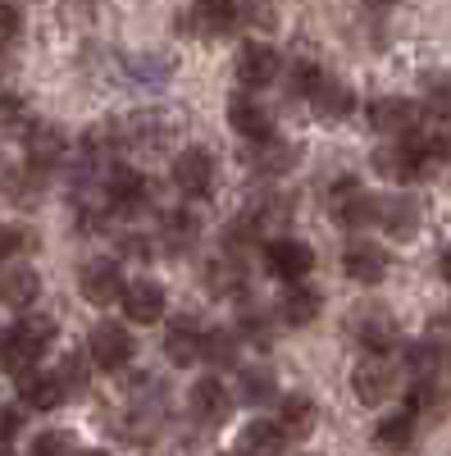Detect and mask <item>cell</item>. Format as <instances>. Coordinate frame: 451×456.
Instances as JSON below:
<instances>
[{"mask_svg":"<svg viewBox=\"0 0 451 456\" xmlns=\"http://www.w3.org/2000/svg\"><path fill=\"white\" fill-rule=\"evenodd\" d=\"M374 5H392V0H374Z\"/></svg>","mask_w":451,"mask_h":456,"instance_id":"7dc6e473","label":"cell"},{"mask_svg":"<svg viewBox=\"0 0 451 456\" xmlns=\"http://www.w3.org/2000/svg\"><path fill=\"white\" fill-rule=\"evenodd\" d=\"M242 402H251V406H265V402H274V393H278V384H274V374L265 370V365H251V370H242Z\"/></svg>","mask_w":451,"mask_h":456,"instance_id":"1f68e13d","label":"cell"},{"mask_svg":"<svg viewBox=\"0 0 451 456\" xmlns=\"http://www.w3.org/2000/svg\"><path fill=\"white\" fill-rule=\"evenodd\" d=\"M197 233H201V224L187 215V210H173V215H165V228H160V242L169 247V251H187L197 242Z\"/></svg>","mask_w":451,"mask_h":456,"instance_id":"4dcf8cb0","label":"cell"},{"mask_svg":"<svg viewBox=\"0 0 451 456\" xmlns=\"http://www.w3.org/2000/svg\"><path fill=\"white\" fill-rule=\"evenodd\" d=\"M83 456H105V452H83Z\"/></svg>","mask_w":451,"mask_h":456,"instance_id":"c3c4849f","label":"cell"},{"mask_svg":"<svg viewBox=\"0 0 451 456\" xmlns=\"http://www.w3.org/2000/svg\"><path fill=\"white\" fill-rule=\"evenodd\" d=\"M415 411H397L388 415V420H379V429H374V443L379 447H410V438H415Z\"/></svg>","mask_w":451,"mask_h":456,"instance_id":"f546056e","label":"cell"},{"mask_svg":"<svg viewBox=\"0 0 451 456\" xmlns=\"http://www.w3.org/2000/svg\"><path fill=\"white\" fill-rule=\"evenodd\" d=\"M78 288H83V297L92 301V306H109V301H119V297H124V274H119V265H115V260L96 256V260L83 265Z\"/></svg>","mask_w":451,"mask_h":456,"instance_id":"9c48e42d","label":"cell"},{"mask_svg":"<svg viewBox=\"0 0 451 456\" xmlns=\"http://www.w3.org/2000/svg\"><path fill=\"white\" fill-rule=\"evenodd\" d=\"M173 183H178V192H187V197H205L214 187V156L205 146L178 151L173 156Z\"/></svg>","mask_w":451,"mask_h":456,"instance_id":"8992f818","label":"cell"},{"mask_svg":"<svg viewBox=\"0 0 451 456\" xmlns=\"http://www.w3.org/2000/svg\"><path fill=\"white\" fill-rule=\"evenodd\" d=\"M124 315L133 324H156L165 315V288L150 283V279H137V283H124Z\"/></svg>","mask_w":451,"mask_h":456,"instance_id":"5bb4252c","label":"cell"},{"mask_svg":"<svg viewBox=\"0 0 451 456\" xmlns=\"http://www.w3.org/2000/svg\"><path fill=\"white\" fill-rule=\"evenodd\" d=\"M238 19H242L238 0H197V5H192V28H197L201 37H219V32H229Z\"/></svg>","mask_w":451,"mask_h":456,"instance_id":"603a6c76","label":"cell"},{"mask_svg":"<svg viewBox=\"0 0 451 456\" xmlns=\"http://www.w3.org/2000/svg\"><path fill=\"white\" fill-rule=\"evenodd\" d=\"M23 429V411L10 406V402H0V443H14Z\"/></svg>","mask_w":451,"mask_h":456,"instance_id":"ab89813d","label":"cell"},{"mask_svg":"<svg viewBox=\"0 0 451 456\" xmlns=\"http://www.w3.org/2000/svg\"><path fill=\"white\" fill-rule=\"evenodd\" d=\"M187 406H192V420L197 425L219 429L223 420H229V411H233V397H229V388H223L214 374H205V379H197V384H192V393H187Z\"/></svg>","mask_w":451,"mask_h":456,"instance_id":"277c9868","label":"cell"},{"mask_svg":"<svg viewBox=\"0 0 451 456\" xmlns=\"http://www.w3.org/2000/svg\"><path fill=\"white\" fill-rule=\"evenodd\" d=\"M64 146H68V137H64V128H51V124H42V128H28V165L32 169H55L60 160H64Z\"/></svg>","mask_w":451,"mask_h":456,"instance_id":"ffe728a7","label":"cell"},{"mask_svg":"<svg viewBox=\"0 0 451 456\" xmlns=\"http://www.w3.org/2000/svg\"><path fill=\"white\" fill-rule=\"evenodd\" d=\"M60 379H64V384H68V397L87 388V374H83V361H78V356H68V361L60 365Z\"/></svg>","mask_w":451,"mask_h":456,"instance_id":"b9f144b4","label":"cell"},{"mask_svg":"<svg viewBox=\"0 0 451 456\" xmlns=\"http://www.w3.org/2000/svg\"><path fill=\"white\" fill-rule=\"evenodd\" d=\"M442 279L451 283V251H442Z\"/></svg>","mask_w":451,"mask_h":456,"instance_id":"bcb514c9","label":"cell"},{"mask_svg":"<svg viewBox=\"0 0 451 456\" xmlns=\"http://www.w3.org/2000/svg\"><path fill=\"white\" fill-rule=\"evenodd\" d=\"M0 342H5V333H0Z\"/></svg>","mask_w":451,"mask_h":456,"instance_id":"f907efd6","label":"cell"},{"mask_svg":"<svg viewBox=\"0 0 451 456\" xmlns=\"http://www.w3.org/2000/svg\"><path fill=\"white\" fill-rule=\"evenodd\" d=\"M342 270L356 279V283H379L388 274V251L379 242H351L342 251Z\"/></svg>","mask_w":451,"mask_h":456,"instance_id":"e0dca14e","label":"cell"},{"mask_svg":"<svg viewBox=\"0 0 451 456\" xmlns=\"http://www.w3.org/2000/svg\"><path fill=\"white\" fill-rule=\"evenodd\" d=\"M351 388H356V397H360L365 406L388 402L392 388H397V370H392V361H388L383 352H369V356L356 365V374H351Z\"/></svg>","mask_w":451,"mask_h":456,"instance_id":"3957f363","label":"cell"},{"mask_svg":"<svg viewBox=\"0 0 451 456\" xmlns=\"http://www.w3.org/2000/svg\"><path fill=\"white\" fill-rule=\"evenodd\" d=\"M28 128V101L5 92L0 96V133H23Z\"/></svg>","mask_w":451,"mask_h":456,"instance_id":"d590c367","label":"cell"},{"mask_svg":"<svg viewBox=\"0 0 451 456\" xmlns=\"http://www.w3.org/2000/svg\"><path fill=\"white\" fill-rule=\"evenodd\" d=\"M23 406H32V411H55L64 397H68V384L60 379V370H51V374H23Z\"/></svg>","mask_w":451,"mask_h":456,"instance_id":"44dd1931","label":"cell"},{"mask_svg":"<svg viewBox=\"0 0 451 456\" xmlns=\"http://www.w3.org/2000/svg\"><path fill=\"white\" fill-rule=\"evenodd\" d=\"M55 342V320L51 315H28L14 333H5V342H0V365H5V374L23 379L36 370V361H42V352Z\"/></svg>","mask_w":451,"mask_h":456,"instance_id":"6da1fadb","label":"cell"},{"mask_svg":"<svg viewBox=\"0 0 451 456\" xmlns=\"http://www.w3.org/2000/svg\"><path fill=\"white\" fill-rule=\"evenodd\" d=\"M36 292H42V283H36V274L28 265H0V306L28 311L36 301Z\"/></svg>","mask_w":451,"mask_h":456,"instance_id":"2e32d148","label":"cell"},{"mask_svg":"<svg viewBox=\"0 0 451 456\" xmlns=\"http://www.w3.org/2000/svg\"><path fill=\"white\" fill-rule=\"evenodd\" d=\"M278 69H283V60H278L274 46H246L242 60H238V83L246 92H260V87H270L278 78Z\"/></svg>","mask_w":451,"mask_h":456,"instance_id":"4fadbf2b","label":"cell"},{"mask_svg":"<svg viewBox=\"0 0 451 456\" xmlns=\"http://www.w3.org/2000/svg\"><path fill=\"white\" fill-rule=\"evenodd\" d=\"M406 365H410V374H415V379H433V370H438V347H433V342H415V347L406 352Z\"/></svg>","mask_w":451,"mask_h":456,"instance_id":"8d00e7d4","label":"cell"},{"mask_svg":"<svg viewBox=\"0 0 451 456\" xmlns=\"http://www.w3.org/2000/svg\"><path fill=\"white\" fill-rule=\"evenodd\" d=\"M283 447H287V429L274 420H251L246 429H242V438H238V452L242 456H283Z\"/></svg>","mask_w":451,"mask_h":456,"instance_id":"7402d4cb","label":"cell"},{"mask_svg":"<svg viewBox=\"0 0 451 456\" xmlns=\"http://www.w3.org/2000/svg\"><path fill=\"white\" fill-rule=\"evenodd\" d=\"M205 288L219 292V297L242 292V265H238V260H210V265H205Z\"/></svg>","mask_w":451,"mask_h":456,"instance_id":"d6a6232c","label":"cell"},{"mask_svg":"<svg viewBox=\"0 0 451 456\" xmlns=\"http://www.w3.org/2000/svg\"><path fill=\"white\" fill-rule=\"evenodd\" d=\"M246 165L260 174V178H278V174H287L292 165H296V156H292V146L287 142H274V137H260L255 146H251V156H246Z\"/></svg>","mask_w":451,"mask_h":456,"instance_id":"d4e9b609","label":"cell"},{"mask_svg":"<svg viewBox=\"0 0 451 456\" xmlns=\"http://www.w3.org/2000/svg\"><path fill=\"white\" fill-rule=\"evenodd\" d=\"M246 219L255 224V233H265V228H287L292 219V201L283 192H255L246 201Z\"/></svg>","mask_w":451,"mask_h":456,"instance_id":"484cf974","label":"cell"},{"mask_svg":"<svg viewBox=\"0 0 451 456\" xmlns=\"http://www.w3.org/2000/svg\"><path fill=\"white\" fill-rule=\"evenodd\" d=\"M319 83H324L319 64H310V60H296V64H292V92H296V96H315Z\"/></svg>","mask_w":451,"mask_h":456,"instance_id":"74e56055","label":"cell"},{"mask_svg":"<svg viewBox=\"0 0 451 456\" xmlns=\"http://www.w3.org/2000/svg\"><path fill=\"white\" fill-rule=\"evenodd\" d=\"M265 265H270V274H278L287 283H301L315 270V251L306 242H296V238H274L265 247Z\"/></svg>","mask_w":451,"mask_h":456,"instance_id":"52a82bcc","label":"cell"},{"mask_svg":"<svg viewBox=\"0 0 451 456\" xmlns=\"http://www.w3.org/2000/svg\"><path fill=\"white\" fill-rule=\"evenodd\" d=\"M87 352L101 370H124L133 361V333L124 324H96L87 338Z\"/></svg>","mask_w":451,"mask_h":456,"instance_id":"30bf717a","label":"cell"},{"mask_svg":"<svg viewBox=\"0 0 451 456\" xmlns=\"http://www.w3.org/2000/svg\"><path fill=\"white\" fill-rule=\"evenodd\" d=\"M23 233H19V228H10V224H0V260H10L14 251H23Z\"/></svg>","mask_w":451,"mask_h":456,"instance_id":"7bdbcfd3","label":"cell"},{"mask_svg":"<svg viewBox=\"0 0 451 456\" xmlns=\"http://www.w3.org/2000/svg\"><path fill=\"white\" fill-rule=\"evenodd\" d=\"M319 311H324V297H319L315 288H306V283H292V288L283 292V301H278V315H283V324H292V329L315 324Z\"/></svg>","mask_w":451,"mask_h":456,"instance_id":"d6986e66","label":"cell"},{"mask_svg":"<svg viewBox=\"0 0 451 456\" xmlns=\"http://www.w3.org/2000/svg\"><path fill=\"white\" fill-rule=\"evenodd\" d=\"M315 420H319V415H315V402L310 397H287L283 402V415H278V425L287 429V438H306L310 429H315Z\"/></svg>","mask_w":451,"mask_h":456,"instance_id":"f1b7e54d","label":"cell"},{"mask_svg":"<svg viewBox=\"0 0 451 456\" xmlns=\"http://www.w3.org/2000/svg\"><path fill=\"white\" fill-rule=\"evenodd\" d=\"M347 329H351V338L360 342V347H369V352H388L392 342H397V320H392L383 306H360V311H351Z\"/></svg>","mask_w":451,"mask_h":456,"instance_id":"ba28073f","label":"cell"},{"mask_svg":"<svg viewBox=\"0 0 451 456\" xmlns=\"http://www.w3.org/2000/svg\"><path fill=\"white\" fill-rule=\"evenodd\" d=\"M379 224L388 228V238L406 242V238H415V228H420V206L410 197H388V201H379Z\"/></svg>","mask_w":451,"mask_h":456,"instance_id":"cb8c5ba5","label":"cell"},{"mask_svg":"<svg viewBox=\"0 0 451 456\" xmlns=\"http://www.w3.org/2000/svg\"><path fill=\"white\" fill-rule=\"evenodd\" d=\"M333 215L342 219L347 228H369L374 219H379V201L365 197L360 187L347 178V183H337V187H333Z\"/></svg>","mask_w":451,"mask_h":456,"instance_id":"8fae6325","label":"cell"},{"mask_svg":"<svg viewBox=\"0 0 451 456\" xmlns=\"http://www.w3.org/2000/svg\"><path fill=\"white\" fill-rule=\"evenodd\" d=\"M433 156H438L433 137H410L406 133V142H392V146L374 151V169H379L383 178H392V183H410V178H420L429 169Z\"/></svg>","mask_w":451,"mask_h":456,"instance_id":"7a4b0ae2","label":"cell"},{"mask_svg":"<svg viewBox=\"0 0 451 456\" xmlns=\"http://www.w3.org/2000/svg\"><path fill=\"white\" fill-rule=\"evenodd\" d=\"M28 456H83V452H78V438H73V434L46 429V434H36V443H32Z\"/></svg>","mask_w":451,"mask_h":456,"instance_id":"836d02e7","label":"cell"},{"mask_svg":"<svg viewBox=\"0 0 451 456\" xmlns=\"http://www.w3.org/2000/svg\"><path fill=\"white\" fill-rule=\"evenodd\" d=\"M223 456H233V452H223ZM238 456H242V452H238Z\"/></svg>","mask_w":451,"mask_h":456,"instance_id":"681fc988","label":"cell"},{"mask_svg":"<svg viewBox=\"0 0 451 456\" xmlns=\"http://www.w3.org/2000/svg\"><path fill=\"white\" fill-rule=\"evenodd\" d=\"M128 78L137 83V87H165L169 83V73L178 69V60L173 55H160V51H146V55H128Z\"/></svg>","mask_w":451,"mask_h":456,"instance_id":"83f0119b","label":"cell"},{"mask_svg":"<svg viewBox=\"0 0 451 456\" xmlns=\"http://www.w3.org/2000/svg\"><path fill=\"white\" fill-rule=\"evenodd\" d=\"M369 128L388 133V137H406V133L420 128V110L406 96H374L369 101Z\"/></svg>","mask_w":451,"mask_h":456,"instance_id":"5b68a950","label":"cell"},{"mask_svg":"<svg viewBox=\"0 0 451 456\" xmlns=\"http://www.w3.org/2000/svg\"><path fill=\"white\" fill-rule=\"evenodd\" d=\"M119 128H124V146H137V151H160L173 137V124L165 119V114H150V110L128 114Z\"/></svg>","mask_w":451,"mask_h":456,"instance_id":"7c38bea8","label":"cell"},{"mask_svg":"<svg viewBox=\"0 0 451 456\" xmlns=\"http://www.w3.org/2000/svg\"><path fill=\"white\" fill-rule=\"evenodd\" d=\"M19 32H23V19L14 5H0V46H14L19 42Z\"/></svg>","mask_w":451,"mask_h":456,"instance_id":"60d3db41","label":"cell"},{"mask_svg":"<svg viewBox=\"0 0 451 456\" xmlns=\"http://www.w3.org/2000/svg\"><path fill=\"white\" fill-rule=\"evenodd\" d=\"M433 146H438V156H451V114H447V124L438 128V137H433Z\"/></svg>","mask_w":451,"mask_h":456,"instance_id":"f6af8a7d","label":"cell"},{"mask_svg":"<svg viewBox=\"0 0 451 456\" xmlns=\"http://www.w3.org/2000/svg\"><path fill=\"white\" fill-rule=\"evenodd\" d=\"M165 356L173 365H197L205 361V333L192 324V320H173L169 333H165Z\"/></svg>","mask_w":451,"mask_h":456,"instance_id":"ac0fdd59","label":"cell"},{"mask_svg":"<svg viewBox=\"0 0 451 456\" xmlns=\"http://www.w3.org/2000/svg\"><path fill=\"white\" fill-rule=\"evenodd\" d=\"M205 361H210V365H233V361H238V333H233V329L205 333Z\"/></svg>","mask_w":451,"mask_h":456,"instance_id":"e575fe53","label":"cell"},{"mask_svg":"<svg viewBox=\"0 0 451 456\" xmlns=\"http://www.w3.org/2000/svg\"><path fill=\"white\" fill-rule=\"evenodd\" d=\"M424 96H429L442 114H451V73H429V78H424Z\"/></svg>","mask_w":451,"mask_h":456,"instance_id":"f35d334b","label":"cell"},{"mask_svg":"<svg viewBox=\"0 0 451 456\" xmlns=\"http://www.w3.org/2000/svg\"><path fill=\"white\" fill-rule=\"evenodd\" d=\"M251 14H246V23L251 28H260V32H265V28H274V10L265 5V0H255V5H246Z\"/></svg>","mask_w":451,"mask_h":456,"instance_id":"ee69618b","label":"cell"},{"mask_svg":"<svg viewBox=\"0 0 451 456\" xmlns=\"http://www.w3.org/2000/svg\"><path fill=\"white\" fill-rule=\"evenodd\" d=\"M229 124H233L242 137H251V142H260V137H274V124H270L265 105H260L251 92L229 96Z\"/></svg>","mask_w":451,"mask_h":456,"instance_id":"9a60e30c","label":"cell"},{"mask_svg":"<svg viewBox=\"0 0 451 456\" xmlns=\"http://www.w3.org/2000/svg\"><path fill=\"white\" fill-rule=\"evenodd\" d=\"M310 101H315V110H319V119H328V124H342L347 114L356 110V92H351L347 83H337V78H324Z\"/></svg>","mask_w":451,"mask_h":456,"instance_id":"4316f807","label":"cell"}]
</instances>
